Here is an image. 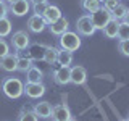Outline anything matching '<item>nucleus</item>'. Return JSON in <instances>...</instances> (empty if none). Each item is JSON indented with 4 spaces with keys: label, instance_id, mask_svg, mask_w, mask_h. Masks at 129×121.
I'll return each mask as SVG.
<instances>
[{
    "label": "nucleus",
    "instance_id": "1",
    "mask_svg": "<svg viewBox=\"0 0 129 121\" xmlns=\"http://www.w3.org/2000/svg\"><path fill=\"white\" fill-rule=\"evenodd\" d=\"M2 92L8 99L16 100L24 95V84L19 78H5L2 81Z\"/></svg>",
    "mask_w": 129,
    "mask_h": 121
},
{
    "label": "nucleus",
    "instance_id": "2",
    "mask_svg": "<svg viewBox=\"0 0 129 121\" xmlns=\"http://www.w3.org/2000/svg\"><path fill=\"white\" fill-rule=\"evenodd\" d=\"M58 44H60V48H64V50H70V52H76L81 47V37H79L78 32L66 31L60 36Z\"/></svg>",
    "mask_w": 129,
    "mask_h": 121
},
{
    "label": "nucleus",
    "instance_id": "3",
    "mask_svg": "<svg viewBox=\"0 0 129 121\" xmlns=\"http://www.w3.org/2000/svg\"><path fill=\"white\" fill-rule=\"evenodd\" d=\"M76 31H78V34L86 36V37L94 36V32H95L97 29H95L94 23H92L90 15H82V16H79L78 21H76Z\"/></svg>",
    "mask_w": 129,
    "mask_h": 121
},
{
    "label": "nucleus",
    "instance_id": "4",
    "mask_svg": "<svg viewBox=\"0 0 129 121\" xmlns=\"http://www.w3.org/2000/svg\"><path fill=\"white\" fill-rule=\"evenodd\" d=\"M29 34H27L26 31H16L13 32V36H11V39H10V44H11V47L16 50V53L18 52H23V50H26L27 47H29Z\"/></svg>",
    "mask_w": 129,
    "mask_h": 121
},
{
    "label": "nucleus",
    "instance_id": "5",
    "mask_svg": "<svg viewBox=\"0 0 129 121\" xmlns=\"http://www.w3.org/2000/svg\"><path fill=\"white\" fill-rule=\"evenodd\" d=\"M90 18H92V23H94L95 29H100V31H102L103 27L107 26V23L111 19V13L108 10H105L103 7H100L97 11L90 13Z\"/></svg>",
    "mask_w": 129,
    "mask_h": 121
},
{
    "label": "nucleus",
    "instance_id": "6",
    "mask_svg": "<svg viewBox=\"0 0 129 121\" xmlns=\"http://www.w3.org/2000/svg\"><path fill=\"white\" fill-rule=\"evenodd\" d=\"M71 118V110L66 103H58L52 108V119L53 121H70Z\"/></svg>",
    "mask_w": 129,
    "mask_h": 121
},
{
    "label": "nucleus",
    "instance_id": "7",
    "mask_svg": "<svg viewBox=\"0 0 129 121\" xmlns=\"http://www.w3.org/2000/svg\"><path fill=\"white\" fill-rule=\"evenodd\" d=\"M18 58H19V55L16 53H8L5 55L3 58H0V70L2 71H7V73H13L18 70Z\"/></svg>",
    "mask_w": 129,
    "mask_h": 121
},
{
    "label": "nucleus",
    "instance_id": "8",
    "mask_svg": "<svg viewBox=\"0 0 129 121\" xmlns=\"http://www.w3.org/2000/svg\"><path fill=\"white\" fill-rule=\"evenodd\" d=\"M45 94V86L42 82H26L24 84V95L27 99H39Z\"/></svg>",
    "mask_w": 129,
    "mask_h": 121
},
{
    "label": "nucleus",
    "instance_id": "9",
    "mask_svg": "<svg viewBox=\"0 0 129 121\" xmlns=\"http://www.w3.org/2000/svg\"><path fill=\"white\" fill-rule=\"evenodd\" d=\"M53 81L58 86H64V84L71 82V68L70 66H58L53 71Z\"/></svg>",
    "mask_w": 129,
    "mask_h": 121
},
{
    "label": "nucleus",
    "instance_id": "10",
    "mask_svg": "<svg viewBox=\"0 0 129 121\" xmlns=\"http://www.w3.org/2000/svg\"><path fill=\"white\" fill-rule=\"evenodd\" d=\"M8 7H10V13H13L15 16H24L31 10V2L29 0H13Z\"/></svg>",
    "mask_w": 129,
    "mask_h": 121
},
{
    "label": "nucleus",
    "instance_id": "11",
    "mask_svg": "<svg viewBox=\"0 0 129 121\" xmlns=\"http://www.w3.org/2000/svg\"><path fill=\"white\" fill-rule=\"evenodd\" d=\"M47 26L48 24L45 23L44 16H40V15H32V16H29V19H27V29L31 32H34V34L42 32Z\"/></svg>",
    "mask_w": 129,
    "mask_h": 121
},
{
    "label": "nucleus",
    "instance_id": "12",
    "mask_svg": "<svg viewBox=\"0 0 129 121\" xmlns=\"http://www.w3.org/2000/svg\"><path fill=\"white\" fill-rule=\"evenodd\" d=\"M87 79V70L81 65H76V66L71 68V82L74 86H82Z\"/></svg>",
    "mask_w": 129,
    "mask_h": 121
},
{
    "label": "nucleus",
    "instance_id": "13",
    "mask_svg": "<svg viewBox=\"0 0 129 121\" xmlns=\"http://www.w3.org/2000/svg\"><path fill=\"white\" fill-rule=\"evenodd\" d=\"M68 27H70V21H68L66 18H60V19H56L55 23H52V24H48V29H50V32L53 36H61L63 32H66L68 31Z\"/></svg>",
    "mask_w": 129,
    "mask_h": 121
},
{
    "label": "nucleus",
    "instance_id": "14",
    "mask_svg": "<svg viewBox=\"0 0 129 121\" xmlns=\"http://www.w3.org/2000/svg\"><path fill=\"white\" fill-rule=\"evenodd\" d=\"M52 105L48 102H39V103H34V107H32V110H34V113L39 116V118L42 119H47L52 116Z\"/></svg>",
    "mask_w": 129,
    "mask_h": 121
},
{
    "label": "nucleus",
    "instance_id": "15",
    "mask_svg": "<svg viewBox=\"0 0 129 121\" xmlns=\"http://www.w3.org/2000/svg\"><path fill=\"white\" fill-rule=\"evenodd\" d=\"M42 16H44V19H45L47 24H52V23H55L56 19H60L63 15H61V10H60L56 5H50V3H48L45 13H44Z\"/></svg>",
    "mask_w": 129,
    "mask_h": 121
},
{
    "label": "nucleus",
    "instance_id": "16",
    "mask_svg": "<svg viewBox=\"0 0 129 121\" xmlns=\"http://www.w3.org/2000/svg\"><path fill=\"white\" fill-rule=\"evenodd\" d=\"M118 27H119V21L115 19V18H111L110 21L107 23V26L102 29V32L107 39H116L118 37Z\"/></svg>",
    "mask_w": 129,
    "mask_h": 121
},
{
    "label": "nucleus",
    "instance_id": "17",
    "mask_svg": "<svg viewBox=\"0 0 129 121\" xmlns=\"http://www.w3.org/2000/svg\"><path fill=\"white\" fill-rule=\"evenodd\" d=\"M42 78H44V73L37 66H31L26 71V82H42Z\"/></svg>",
    "mask_w": 129,
    "mask_h": 121
},
{
    "label": "nucleus",
    "instance_id": "18",
    "mask_svg": "<svg viewBox=\"0 0 129 121\" xmlns=\"http://www.w3.org/2000/svg\"><path fill=\"white\" fill-rule=\"evenodd\" d=\"M56 63L60 66H70L73 63V52L64 50V48H58V58H56Z\"/></svg>",
    "mask_w": 129,
    "mask_h": 121
},
{
    "label": "nucleus",
    "instance_id": "19",
    "mask_svg": "<svg viewBox=\"0 0 129 121\" xmlns=\"http://www.w3.org/2000/svg\"><path fill=\"white\" fill-rule=\"evenodd\" d=\"M47 45H42V44H32L29 48V56L32 60H44V55H45Z\"/></svg>",
    "mask_w": 129,
    "mask_h": 121
},
{
    "label": "nucleus",
    "instance_id": "20",
    "mask_svg": "<svg viewBox=\"0 0 129 121\" xmlns=\"http://www.w3.org/2000/svg\"><path fill=\"white\" fill-rule=\"evenodd\" d=\"M100 7H102V0H81V8L89 15L97 11Z\"/></svg>",
    "mask_w": 129,
    "mask_h": 121
},
{
    "label": "nucleus",
    "instance_id": "21",
    "mask_svg": "<svg viewBox=\"0 0 129 121\" xmlns=\"http://www.w3.org/2000/svg\"><path fill=\"white\" fill-rule=\"evenodd\" d=\"M18 121H39V116L34 113L31 108H21V111L18 113Z\"/></svg>",
    "mask_w": 129,
    "mask_h": 121
},
{
    "label": "nucleus",
    "instance_id": "22",
    "mask_svg": "<svg viewBox=\"0 0 129 121\" xmlns=\"http://www.w3.org/2000/svg\"><path fill=\"white\" fill-rule=\"evenodd\" d=\"M56 58H58V48L47 45L45 55H44V60H45V63H48V65H55V63H56Z\"/></svg>",
    "mask_w": 129,
    "mask_h": 121
},
{
    "label": "nucleus",
    "instance_id": "23",
    "mask_svg": "<svg viewBox=\"0 0 129 121\" xmlns=\"http://www.w3.org/2000/svg\"><path fill=\"white\" fill-rule=\"evenodd\" d=\"M31 66H34L31 56H19V58H18V71L26 73Z\"/></svg>",
    "mask_w": 129,
    "mask_h": 121
},
{
    "label": "nucleus",
    "instance_id": "24",
    "mask_svg": "<svg viewBox=\"0 0 129 121\" xmlns=\"http://www.w3.org/2000/svg\"><path fill=\"white\" fill-rule=\"evenodd\" d=\"M126 11H127V7L124 5V3H118L116 5V8L111 11V18H115V19H118V21H121V19L124 18V15H126Z\"/></svg>",
    "mask_w": 129,
    "mask_h": 121
},
{
    "label": "nucleus",
    "instance_id": "25",
    "mask_svg": "<svg viewBox=\"0 0 129 121\" xmlns=\"http://www.w3.org/2000/svg\"><path fill=\"white\" fill-rule=\"evenodd\" d=\"M11 32V23L8 18H0V37H7Z\"/></svg>",
    "mask_w": 129,
    "mask_h": 121
},
{
    "label": "nucleus",
    "instance_id": "26",
    "mask_svg": "<svg viewBox=\"0 0 129 121\" xmlns=\"http://www.w3.org/2000/svg\"><path fill=\"white\" fill-rule=\"evenodd\" d=\"M118 39H119V40H127V39H129V24H126L124 21L119 23V27H118Z\"/></svg>",
    "mask_w": 129,
    "mask_h": 121
},
{
    "label": "nucleus",
    "instance_id": "27",
    "mask_svg": "<svg viewBox=\"0 0 129 121\" xmlns=\"http://www.w3.org/2000/svg\"><path fill=\"white\" fill-rule=\"evenodd\" d=\"M118 50L121 55L129 56V39L127 40H118Z\"/></svg>",
    "mask_w": 129,
    "mask_h": 121
},
{
    "label": "nucleus",
    "instance_id": "28",
    "mask_svg": "<svg viewBox=\"0 0 129 121\" xmlns=\"http://www.w3.org/2000/svg\"><path fill=\"white\" fill-rule=\"evenodd\" d=\"M48 7V2H42V3H36V5H32V11H34V15H40L42 16L44 13H45Z\"/></svg>",
    "mask_w": 129,
    "mask_h": 121
},
{
    "label": "nucleus",
    "instance_id": "29",
    "mask_svg": "<svg viewBox=\"0 0 129 121\" xmlns=\"http://www.w3.org/2000/svg\"><path fill=\"white\" fill-rule=\"evenodd\" d=\"M8 53H10V44L3 37H0V58H3V56L8 55Z\"/></svg>",
    "mask_w": 129,
    "mask_h": 121
},
{
    "label": "nucleus",
    "instance_id": "30",
    "mask_svg": "<svg viewBox=\"0 0 129 121\" xmlns=\"http://www.w3.org/2000/svg\"><path fill=\"white\" fill-rule=\"evenodd\" d=\"M102 3H103L102 7L105 8V10H108V11L111 13V11L116 8V5L119 3V0H102Z\"/></svg>",
    "mask_w": 129,
    "mask_h": 121
},
{
    "label": "nucleus",
    "instance_id": "31",
    "mask_svg": "<svg viewBox=\"0 0 129 121\" xmlns=\"http://www.w3.org/2000/svg\"><path fill=\"white\" fill-rule=\"evenodd\" d=\"M8 11H10V7L7 5L5 0H0V18H7Z\"/></svg>",
    "mask_w": 129,
    "mask_h": 121
},
{
    "label": "nucleus",
    "instance_id": "32",
    "mask_svg": "<svg viewBox=\"0 0 129 121\" xmlns=\"http://www.w3.org/2000/svg\"><path fill=\"white\" fill-rule=\"evenodd\" d=\"M123 21L126 23V24H129V8H127V11H126V15H124V18H123Z\"/></svg>",
    "mask_w": 129,
    "mask_h": 121
},
{
    "label": "nucleus",
    "instance_id": "33",
    "mask_svg": "<svg viewBox=\"0 0 129 121\" xmlns=\"http://www.w3.org/2000/svg\"><path fill=\"white\" fill-rule=\"evenodd\" d=\"M32 5H36V3H42V2H47V0H29Z\"/></svg>",
    "mask_w": 129,
    "mask_h": 121
},
{
    "label": "nucleus",
    "instance_id": "34",
    "mask_svg": "<svg viewBox=\"0 0 129 121\" xmlns=\"http://www.w3.org/2000/svg\"><path fill=\"white\" fill-rule=\"evenodd\" d=\"M119 121H129V118H123V119H119Z\"/></svg>",
    "mask_w": 129,
    "mask_h": 121
},
{
    "label": "nucleus",
    "instance_id": "35",
    "mask_svg": "<svg viewBox=\"0 0 129 121\" xmlns=\"http://www.w3.org/2000/svg\"><path fill=\"white\" fill-rule=\"evenodd\" d=\"M5 2H8V3H11V2H13V0H5Z\"/></svg>",
    "mask_w": 129,
    "mask_h": 121
},
{
    "label": "nucleus",
    "instance_id": "36",
    "mask_svg": "<svg viewBox=\"0 0 129 121\" xmlns=\"http://www.w3.org/2000/svg\"><path fill=\"white\" fill-rule=\"evenodd\" d=\"M70 121H76V119H74V118H71V119H70Z\"/></svg>",
    "mask_w": 129,
    "mask_h": 121
},
{
    "label": "nucleus",
    "instance_id": "37",
    "mask_svg": "<svg viewBox=\"0 0 129 121\" xmlns=\"http://www.w3.org/2000/svg\"><path fill=\"white\" fill-rule=\"evenodd\" d=\"M127 118H129V115H127Z\"/></svg>",
    "mask_w": 129,
    "mask_h": 121
},
{
    "label": "nucleus",
    "instance_id": "38",
    "mask_svg": "<svg viewBox=\"0 0 129 121\" xmlns=\"http://www.w3.org/2000/svg\"><path fill=\"white\" fill-rule=\"evenodd\" d=\"M52 121H53V119H52Z\"/></svg>",
    "mask_w": 129,
    "mask_h": 121
}]
</instances>
